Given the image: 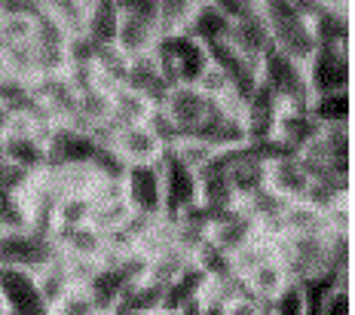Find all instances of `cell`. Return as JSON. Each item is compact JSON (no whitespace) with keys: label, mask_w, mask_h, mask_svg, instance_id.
I'll return each mask as SVG.
<instances>
[{"label":"cell","mask_w":355,"mask_h":315,"mask_svg":"<svg viewBox=\"0 0 355 315\" xmlns=\"http://www.w3.org/2000/svg\"><path fill=\"white\" fill-rule=\"evenodd\" d=\"M343 236H349V233L315 230V233H303V236L279 239L276 258L282 260L288 278L300 285V282H306V278L324 273V269H337L334 267V248ZM340 273H346V269H340Z\"/></svg>","instance_id":"1"},{"label":"cell","mask_w":355,"mask_h":315,"mask_svg":"<svg viewBox=\"0 0 355 315\" xmlns=\"http://www.w3.org/2000/svg\"><path fill=\"white\" fill-rule=\"evenodd\" d=\"M162 74L168 83H187L196 86V80L202 77V71L209 68V49L202 46L196 37H190L187 31H162L157 46H153Z\"/></svg>","instance_id":"2"},{"label":"cell","mask_w":355,"mask_h":315,"mask_svg":"<svg viewBox=\"0 0 355 315\" xmlns=\"http://www.w3.org/2000/svg\"><path fill=\"white\" fill-rule=\"evenodd\" d=\"M261 83L279 98L282 107H303L309 105V83H306V68L294 58H288L276 49H270L261 58Z\"/></svg>","instance_id":"3"},{"label":"cell","mask_w":355,"mask_h":315,"mask_svg":"<svg viewBox=\"0 0 355 315\" xmlns=\"http://www.w3.org/2000/svg\"><path fill=\"white\" fill-rule=\"evenodd\" d=\"M55 258H58V248L49 233H40L34 226L0 233V267H21L37 273V269L46 267Z\"/></svg>","instance_id":"4"},{"label":"cell","mask_w":355,"mask_h":315,"mask_svg":"<svg viewBox=\"0 0 355 315\" xmlns=\"http://www.w3.org/2000/svg\"><path fill=\"white\" fill-rule=\"evenodd\" d=\"M162 217L175 221L181 211L199 205V174L190 165H184L175 153H162Z\"/></svg>","instance_id":"5"},{"label":"cell","mask_w":355,"mask_h":315,"mask_svg":"<svg viewBox=\"0 0 355 315\" xmlns=\"http://www.w3.org/2000/svg\"><path fill=\"white\" fill-rule=\"evenodd\" d=\"M349 49L340 46H315L309 55L306 68V83H309V98L322 92H340L349 89L352 83V64H349Z\"/></svg>","instance_id":"6"},{"label":"cell","mask_w":355,"mask_h":315,"mask_svg":"<svg viewBox=\"0 0 355 315\" xmlns=\"http://www.w3.org/2000/svg\"><path fill=\"white\" fill-rule=\"evenodd\" d=\"M159 107H162V114L175 123V129L181 132V135H193L199 129V123L205 120V114H209L211 98L199 92L196 86L175 83V86H168Z\"/></svg>","instance_id":"7"},{"label":"cell","mask_w":355,"mask_h":315,"mask_svg":"<svg viewBox=\"0 0 355 315\" xmlns=\"http://www.w3.org/2000/svg\"><path fill=\"white\" fill-rule=\"evenodd\" d=\"M125 184V202L132 205V211L147 217L162 215V172L159 163L153 165H129L123 174Z\"/></svg>","instance_id":"8"},{"label":"cell","mask_w":355,"mask_h":315,"mask_svg":"<svg viewBox=\"0 0 355 315\" xmlns=\"http://www.w3.org/2000/svg\"><path fill=\"white\" fill-rule=\"evenodd\" d=\"M53 242L58 254L68 260H86V263H101L107 254V233H101L92 224L80 226H55Z\"/></svg>","instance_id":"9"},{"label":"cell","mask_w":355,"mask_h":315,"mask_svg":"<svg viewBox=\"0 0 355 315\" xmlns=\"http://www.w3.org/2000/svg\"><path fill=\"white\" fill-rule=\"evenodd\" d=\"M110 150L123 159L125 168H129V165H153V163H159L162 153H166V147L159 144V138L153 135L147 123L116 129Z\"/></svg>","instance_id":"10"},{"label":"cell","mask_w":355,"mask_h":315,"mask_svg":"<svg viewBox=\"0 0 355 315\" xmlns=\"http://www.w3.org/2000/svg\"><path fill=\"white\" fill-rule=\"evenodd\" d=\"M257 236H261V233H257V224L251 221L239 205L218 211L211 226H209V242L214 248H220L224 254H230V258L239 251V248H245L248 242H254Z\"/></svg>","instance_id":"11"},{"label":"cell","mask_w":355,"mask_h":315,"mask_svg":"<svg viewBox=\"0 0 355 315\" xmlns=\"http://www.w3.org/2000/svg\"><path fill=\"white\" fill-rule=\"evenodd\" d=\"M0 300H3L6 312L49 309L37 288V276L21 267H0Z\"/></svg>","instance_id":"12"},{"label":"cell","mask_w":355,"mask_h":315,"mask_svg":"<svg viewBox=\"0 0 355 315\" xmlns=\"http://www.w3.org/2000/svg\"><path fill=\"white\" fill-rule=\"evenodd\" d=\"M309 174L303 172L297 153H285L279 159H270L266 163V187L285 202H300L306 199L309 193Z\"/></svg>","instance_id":"13"},{"label":"cell","mask_w":355,"mask_h":315,"mask_svg":"<svg viewBox=\"0 0 355 315\" xmlns=\"http://www.w3.org/2000/svg\"><path fill=\"white\" fill-rule=\"evenodd\" d=\"M282 114V105L279 98L266 89L263 83H257V89L251 92V98L242 105V120H245V135L248 141H266L276 132V120Z\"/></svg>","instance_id":"14"},{"label":"cell","mask_w":355,"mask_h":315,"mask_svg":"<svg viewBox=\"0 0 355 315\" xmlns=\"http://www.w3.org/2000/svg\"><path fill=\"white\" fill-rule=\"evenodd\" d=\"M123 86H129V89L141 92L144 98L150 101V105H157V107H159L172 83H168L166 74H162L157 55L147 53V55H135V58H129V62H125Z\"/></svg>","instance_id":"15"},{"label":"cell","mask_w":355,"mask_h":315,"mask_svg":"<svg viewBox=\"0 0 355 315\" xmlns=\"http://www.w3.org/2000/svg\"><path fill=\"white\" fill-rule=\"evenodd\" d=\"M159 34H162L159 21L144 19V16H132V12H123V16H120V28H116V43H114V46L120 49L125 58L147 55V53H153Z\"/></svg>","instance_id":"16"},{"label":"cell","mask_w":355,"mask_h":315,"mask_svg":"<svg viewBox=\"0 0 355 315\" xmlns=\"http://www.w3.org/2000/svg\"><path fill=\"white\" fill-rule=\"evenodd\" d=\"M319 129L322 126L313 120V116H309L306 107H303V111H297V107H282V114H279V120H276V132H272V138H279V141H282L291 153H300L309 141H315V138H319Z\"/></svg>","instance_id":"17"},{"label":"cell","mask_w":355,"mask_h":315,"mask_svg":"<svg viewBox=\"0 0 355 315\" xmlns=\"http://www.w3.org/2000/svg\"><path fill=\"white\" fill-rule=\"evenodd\" d=\"M230 46L236 53H242L248 58V62L261 64V58L272 49V40H270V28H266V19L257 12V16H251L245 21H236L230 28Z\"/></svg>","instance_id":"18"},{"label":"cell","mask_w":355,"mask_h":315,"mask_svg":"<svg viewBox=\"0 0 355 315\" xmlns=\"http://www.w3.org/2000/svg\"><path fill=\"white\" fill-rule=\"evenodd\" d=\"M3 147H6V159L21 165L25 172L40 174V172L49 168V150H46V141H43L40 135L12 132L10 138H3Z\"/></svg>","instance_id":"19"},{"label":"cell","mask_w":355,"mask_h":315,"mask_svg":"<svg viewBox=\"0 0 355 315\" xmlns=\"http://www.w3.org/2000/svg\"><path fill=\"white\" fill-rule=\"evenodd\" d=\"M230 28H233V21H227V19L220 16V12L209 3V0H202V3H199L196 10L190 12V19H187V25H184V31H187L190 37H196L205 49H209V46H214V43L230 40Z\"/></svg>","instance_id":"20"},{"label":"cell","mask_w":355,"mask_h":315,"mask_svg":"<svg viewBox=\"0 0 355 315\" xmlns=\"http://www.w3.org/2000/svg\"><path fill=\"white\" fill-rule=\"evenodd\" d=\"M153 107L157 105H150L141 92L129 89V86H123V83L110 89V123H114L116 129L147 123V116L153 114Z\"/></svg>","instance_id":"21"},{"label":"cell","mask_w":355,"mask_h":315,"mask_svg":"<svg viewBox=\"0 0 355 315\" xmlns=\"http://www.w3.org/2000/svg\"><path fill=\"white\" fill-rule=\"evenodd\" d=\"M205 285H209V276H205V269L199 267L196 260H190L187 267L178 273L175 282L166 285V294H162V315H172L178 306H184L187 300L199 297L205 291Z\"/></svg>","instance_id":"22"},{"label":"cell","mask_w":355,"mask_h":315,"mask_svg":"<svg viewBox=\"0 0 355 315\" xmlns=\"http://www.w3.org/2000/svg\"><path fill=\"white\" fill-rule=\"evenodd\" d=\"M34 276H37V288H40L43 303H46L49 309H55L71 291H77V285H73V278H71V267L62 254H58L55 260H49L46 267H40Z\"/></svg>","instance_id":"23"},{"label":"cell","mask_w":355,"mask_h":315,"mask_svg":"<svg viewBox=\"0 0 355 315\" xmlns=\"http://www.w3.org/2000/svg\"><path fill=\"white\" fill-rule=\"evenodd\" d=\"M120 16L123 12L116 6V0H92L89 3V19H86V37L95 46H114Z\"/></svg>","instance_id":"24"},{"label":"cell","mask_w":355,"mask_h":315,"mask_svg":"<svg viewBox=\"0 0 355 315\" xmlns=\"http://www.w3.org/2000/svg\"><path fill=\"white\" fill-rule=\"evenodd\" d=\"M315 46H340L352 49V19L349 12H324L319 10L313 16Z\"/></svg>","instance_id":"25"},{"label":"cell","mask_w":355,"mask_h":315,"mask_svg":"<svg viewBox=\"0 0 355 315\" xmlns=\"http://www.w3.org/2000/svg\"><path fill=\"white\" fill-rule=\"evenodd\" d=\"M245 288H248V294L251 297H257L261 303H270L272 297L279 294V291L285 288L291 278H288V273H285V267H282V260L279 258H270V260H263L261 267L254 269V273H248L245 278Z\"/></svg>","instance_id":"26"},{"label":"cell","mask_w":355,"mask_h":315,"mask_svg":"<svg viewBox=\"0 0 355 315\" xmlns=\"http://www.w3.org/2000/svg\"><path fill=\"white\" fill-rule=\"evenodd\" d=\"M309 116H313L319 126H334V123H349L352 116V92L340 89V92H322L313 95L306 105Z\"/></svg>","instance_id":"27"},{"label":"cell","mask_w":355,"mask_h":315,"mask_svg":"<svg viewBox=\"0 0 355 315\" xmlns=\"http://www.w3.org/2000/svg\"><path fill=\"white\" fill-rule=\"evenodd\" d=\"M270 258H276V245L257 236L254 242H248L245 248H239V251L230 258L233 260V273L239 278H245L248 273H254V269L261 267L263 260H270Z\"/></svg>","instance_id":"28"},{"label":"cell","mask_w":355,"mask_h":315,"mask_svg":"<svg viewBox=\"0 0 355 315\" xmlns=\"http://www.w3.org/2000/svg\"><path fill=\"white\" fill-rule=\"evenodd\" d=\"M132 215H135V211H132V205L125 202V199L92 202V217H89V224L98 226L101 233H114V230H120V226L129 221Z\"/></svg>","instance_id":"29"},{"label":"cell","mask_w":355,"mask_h":315,"mask_svg":"<svg viewBox=\"0 0 355 315\" xmlns=\"http://www.w3.org/2000/svg\"><path fill=\"white\" fill-rule=\"evenodd\" d=\"M168 153H175V156L181 159L184 165H190V168H193V172L199 174V172H202V168H205V165H209L211 159H214V153H218V150H214L211 144H205L202 138L184 135L181 141H178V144H175V147L168 150Z\"/></svg>","instance_id":"30"},{"label":"cell","mask_w":355,"mask_h":315,"mask_svg":"<svg viewBox=\"0 0 355 315\" xmlns=\"http://www.w3.org/2000/svg\"><path fill=\"white\" fill-rule=\"evenodd\" d=\"M89 217H92V199L89 196H62L55 205V226H80L89 224Z\"/></svg>","instance_id":"31"},{"label":"cell","mask_w":355,"mask_h":315,"mask_svg":"<svg viewBox=\"0 0 355 315\" xmlns=\"http://www.w3.org/2000/svg\"><path fill=\"white\" fill-rule=\"evenodd\" d=\"M34 184V174L25 172L21 165L3 159L0 163V199H10V196H25Z\"/></svg>","instance_id":"32"},{"label":"cell","mask_w":355,"mask_h":315,"mask_svg":"<svg viewBox=\"0 0 355 315\" xmlns=\"http://www.w3.org/2000/svg\"><path fill=\"white\" fill-rule=\"evenodd\" d=\"M199 3L202 0H159V28L162 31H181Z\"/></svg>","instance_id":"33"},{"label":"cell","mask_w":355,"mask_h":315,"mask_svg":"<svg viewBox=\"0 0 355 315\" xmlns=\"http://www.w3.org/2000/svg\"><path fill=\"white\" fill-rule=\"evenodd\" d=\"M270 315H306V303H303V288L297 282H288L276 297L266 303Z\"/></svg>","instance_id":"34"},{"label":"cell","mask_w":355,"mask_h":315,"mask_svg":"<svg viewBox=\"0 0 355 315\" xmlns=\"http://www.w3.org/2000/svg\"><path fill=\"white\" fill-rule=\"evenodd\" d=\"M196 89L202 95H209V98H233L230 80H227L224 71H220L218 64H211V62H209V68L202 71V77L196 80Z\"/></svg>","instance_id":"35"},{"label":"cell","mask_w":355,"mask_h":315,"mask_svg":"<svg viewBox=\"0 0 355 315\" xmlns=\"http://www.w3.org/2000/svg\"><path fill=\"white\" fill-rule=\"evenodd\" d=\"M214 10L220 12L227 21H245L251 16H257L261 12V0H209Z\"/></svg>","instance_id":"36"},{"label":"cell","mask_w":355,"mask_h":315,"mask_svg":"<svg viewBox=\"0 0 355 315\" xmlns=\"http://www.w3.org/2000/svg\"><path fill=\"white\" fill-rule=\"evenodd\" d=\"M322 315H352V288L337 285L322 300Z\"/></svg>","instance_id":"37"},{"label":"cell","mask_w":355,"mask_h":315,"mask_svg":"<svg viewBox=\"0 0 355 315\" xmlns=\"http://www.w3.org/2000/svg\"><path fill=\"white\" fill-rule=\"evenodd\" d=\"M263 312H266V303H261L257 297H251L248 291L224 306V315H263Z\"/></svg>","instance_id":"38"},{"label":"cell","mask_w":355,"mask_h":315,"mask_svg":"<svg viewBox=\"0 0 355 315\" xmlns=\"http://www.w3.org/2000/svg\"><path fill=\"white\" fill-rule=\"evenodd\" d=\"M120 12H132V16H144L159 21V0H116Z\"/></svg>","instance_id":"39"},{"label":"cell","mask_w":355,"mask_h":315,"mask_svg":"<svg viewBox=\"0 0 355 315\" xmlns=\"http://www.w3.org/2000/svg\"><path fill=\"white\" fill-rule=\"evenodd\" d=\"M16 111L12 107H6V105H0V138H10L12 135V129H16Z\"/></svg>","instance_id":"40"},{"label":"cell","mask_w":355,"mask_h":315,"mask_svg":"<svg viewBox=\"0 0 355 315\" xmlns=\"http://www.w3.org/2000/svg\"><path fill=\"white\" fill-rule=\"evenodd\" d=\"M202 312H205V297L199 294V297H193V300H187L184 306H178L172 315H202Z\"/></svg>","instance_id":"41"},{"label":"cell","mask_w":355,"mask_h":315,"mask_svg":"<svg viewBox=\"0 0 355 315\" xmlns=\"http://www.w3.org/2000/svg\"><path fill=\"white\" fill-rule=\"evenodd\" d=\"M315 6L324 12H349L352 0H315Z\"/></svg>","instance_id":"42"},{"label":"cell","mask_w":355,"mask_h":315,"mask_svg":"<svg viewBox=\"0 0 355 315\" xmlns=\"http://www.w3.org/2000/svg\"><path fill=\"white\" fill-rule=\"evenodd\" d=\"M202 315H224V306H218V303H205V312Z\"/></svg>","instance_id":"43"},{"label":"cell","mask_w":355,"mask_h":315,"mask_svg":"<svg viewBox=\"0 0 355 315\" xmlns=\"http://www.w3.org/2000/svg\"><path fill=\"white\" fill-rule=\"evenodd\" d=\"M6 159V147H3V138H0V163Z\"/></svg>","instance_id":"44"},{"label":"cell","mask_w":355,"mask_h":315,"mask_svg":"<svg viewBox=\"0 0 355 315\" xmlns=\"http://www.w3.org/2000/svg\"><path fill=\"white\" fill-rule=\"evenodd\" d=\"M0 315H6V306H3V300H0Z\"/></svg>","instance_id":"45"}]
</instances>
